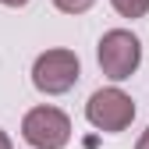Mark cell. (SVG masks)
<instances>
[{
  "instance_id": "6da1fadb",
  "label": "cell",
  "mask_w": 149,
  "mask_h": 149,
  "mask_svg": "<svg viewBox=\"0 0 149 149\" xmlns=\"http://www.w3.org/2000/svg\"><path fill=\"white\" fill-rule=\"evenodd\" d=\"M96 61H100V71L107 74L110 82H124L132 78L142 64V43L135 32L128 29H110L103 32V39L96 46Z\"/></svg>"
},
{
  "instance_id": "7a4b0ae2",
  "label": "cell",
  "mask_w": 149,
  "mask_h": 149,
  "mask_svg": "<svg viewBox=\"0 0 149 149\" xmlns=\"http://www.w3.org/2000/svg\"><path fill=\"white\" fill-rule=\"evenodd\" d=\"M82 74V64H78V53L74 50H46L36 57L32 64V85L43 92V96H64L68 89H74Z\"/></svg>"
},
{
  "instance_id": "3957f363",
  "label": "cell",
  "mask_w": 149,
  "mask_h": 149,
  "mask_svg": "<svg viewBox=\"0 0 149 149\" xmlns=\"http://www.w3.org/2000/svg\"><path fill=\"white\" fill-rule=\"evenodd\" d=\"M85 117L96 132H107V135H117L124 132L128 124L135 121V100L128 96L124 89L110 85V89H96L85 103Z\"/></svg>"
},
{
  "instance_id": "277c9868",
  "label": "cell",
  "mask_w": 149,
  "mask_h": 149,
  "mask_svg": "<svg viewBox=\"0 0 149 149\" xmlns=\"http://www.w3.org/2000/svg\"><path fill=\"white\" fill-rule=\"evenodd\" d=\"M22 139L32 149H64L71 142V117L57 107H32L22 117Z\"/></svg>"
},
{
  "instance_id": "5b68a950",
  "label": "cell",
  "mask_w": 149,
  "mask_h": 149,
  "mask_svg": "<svg viewBox=\"0 0 149 149\" xmlns=\"http://www.w3.org/2000/svg\"><path fill=\"white\" fill-rule=\"evenodd\" d=\"M110 4H114V11L121 18H132V22L149 14V0H110Z\"/></svg>"
},
{
  "instance_id": "8992f818",
  "label": "cell",
  "mask_w": 149,
  "mask_h": 149,
  "mask_svg": "<svg viewBox=\"0 0 149 149\" xmlns=\"http://www.w3.org/2000/svg\"><path fill=\"white\" fill-rule=\"evenodd\" d=\"M96 0H53V7L57 11H64V14H85Z\"/></svg>"
},
{
  "instance_id": "52a82bcc",
  "label": "cell",
  "mask_w": 149,
  "mask_h": 149,
  "mask_svg": "<svg viewBox=\"0 0 149 149\" xmlns=\"http://www.w3.org/2000/svg\"><path fill=\"white\" fill-rule=\"evenodd\" d=\"M135 149H149V128H146V132L139 135V142H135Z\"/></svg>"
},
{
  "instance_id": "ba28073f",
  "label": "cell",
  "mask_w": 149,
  "mask_h": 149,
  "mask_svg": "<svg viewBox=\"0 0 149 149\" xmlns=\"http://www.w3.org/2000/svg\"><path fill=\"white\" fill-rule=\"evenodd\" d=\"M0 149H14V142L7 139V132H4V128H0Z\"/></svg>"
},
{
  "instance_id": "9c48e42d",
  "label": "cell",
  "mask_w": 149,
  "mask_h": 149,
  "mask_svg": "<svg viewBox=\"0 0 149 149\" xmlns=\"http://www.w3.org/2000/svg\"><path fill=\"white\" fill-rule=\"evenodd\" d=\"M0 4H4V7H25L29 0H0Z\"/></svg>"
}]
</instances>
